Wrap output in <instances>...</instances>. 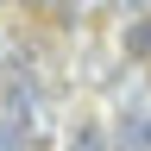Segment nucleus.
<instances>
[{
	"label": "nucleus",
	"instance_id": "1",
	"mask_svg": "<svg viewBox=\"0 0 151 151\" xmlns=\"http://www.w3.org/2000/svg\"><path fill=\"white\" fill-rule=\"evenodd\" d=\"M120 44H126V57H151V13H139V19H132Z\"/></svg>",
	"mask_w": 151,
	"mask_h": 151
},
{
	"label": "nucleus",
	"instance_id": "3",
	"mask_svg": "<svg viewBox=\"0 0 151 151\" xmlns=\"http://www.w3.org/2000/svg\"><path fill=\"white\" fill-rule=\"evenodd\" d=\"M132 139H139V151H151V113H139V126H132Z\"/></svg>",
	"mask_w": 151,
	"mask_h": 151
},
{
	"label": "nucleus",
	"instance_id": "2",
	"mask_svg": "<svg viewBox=\"0 0 151 151\" xmlns=\"http://www.w3.org/2000/svg\"><path fill=\"white\" fill-rule=\"evenodd\" d=\"M69 151H107V139H101V126H88V120H82V126L69 132Z\"/></svg>",
	"mask_w": 151,
	"mask_h": 151
}]
</instances>
